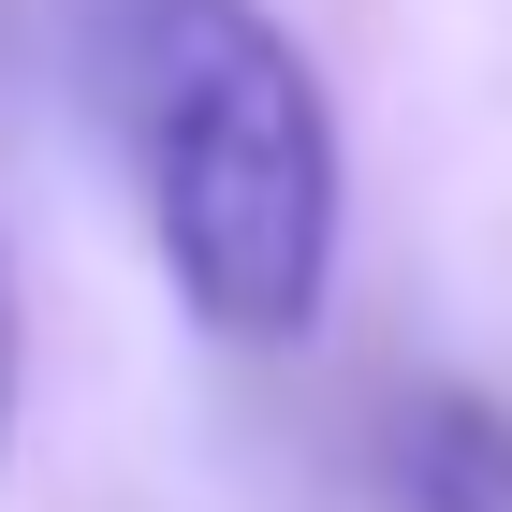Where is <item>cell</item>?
<instances>
[{
    "label": "cell",
    "mask_w": 512,
    "mask_h": 512,
    "mask_svg": "<svg viewBox=\"0 0 512 512\" xmlns=\"http://www.w3.org/2000/svg\"><path fill=\"white\" fill-rule=\"evenodd\" d=\"M132 147L147 220L205 337L278 352L322 322L337 278V118H322L308 44L264 0H132Z\"/></svg>",
    "instance_id": "6da1fadb"
},
{
    "label": "cell",
    "mask_w": 512,
    "mask_h": 512,
    "mask_svg": "<svg viewBox=\"0 0 512 512\" xmlns=\"http://www.w3.org/2000/svg\"><path fill=\"white\" fill-rule=\"evenodd\" d=\"M15 395H30V322H15V264H0V454H15Z\"/></svg>",
    "instance_id": "3957f363"
},
{
    "label": "cell",
    "mask_w": 512,
    "mask_h": 512,
    "mask_svg": "<svg viewBox=\"0 0 512 512\" xmlns=\"http://www.w3.org/2000/svg\"><path fill=\"white\" fill-rule=\"evenodd\" d=\"M381 469L410 512H512V410L469 381H425V395H395Z\"/></svg>",
    "instance_id": "7a4b0ae2"
}]
</instances>
